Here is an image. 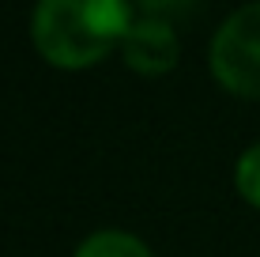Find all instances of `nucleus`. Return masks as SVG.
Returning a JSON list of instances; mask_svg holds the SVG:
<instances>
[{
    "instance_id": "1",
    "label": "nucleus",
    "mask_w": 260,
    "mask_h": 257,
    "mask_svg": "<svg viewBox=\"0 0 260 257\" xmlns=\"http://www.w3.org/2000/svg\"><path fill=\"white\" fill-rule=\"evenodd\" d=\"M132 12L121 0H42L30 15L34 49L57 68H91L128 34Z\"/></svg>"
},
{
    "instance_id": "2",
    "label": "nucleus",
    "mask_w": 260,
    "mask_h": 257,
    "mask_svg": "<svg viewBox=\"0 0 260 257\" xmlns=\"http://www.w3.org/2000/svg\"><path fill=\"white\" fill-rule=\"evenodd\" d=\"M211 72L226 91L260 99V4H245L215 31Z\"/></svg>"
},
{
    "instance_id": "3",
    "label": "nucleus",
    "mask_w": 260,
    "mask_h": 257,
    "mask_svg": "<svg viewBox=\"0 0 260 257\" xmlns=\"http://www.w3.org/2000/svg\"><path fill=\"white\" fill-rule=\"evenodd\" d=\"M121 53H124V65L132 72H143V76H158V72H170L177 65V34L174 26L162 23V19H132L128 34L121 42Z\"/></svg>"
},
{
    "instance_id": "4",
    "label": "nucleus",
    "mask_w": 260,
    "mask_h": 257,
    "mask_svg": "<svg viewBox=\"0 0 260 257\" xmlns=\"http://www.w3.org/2000/svg\"><path fill=\"white\" fill-rule=\"evenodd\" d=\"M76 257H151V250L128 231H94L79 242Z\"/></svg>"
},
{
    "instance_id": "5",
    "label": "nucleus",
    "mask_w": 260,
    "mask_h": 257,
    "mask_svg": "<svg viewBox=\"0 0 260 257\" xmlns=\"http://www.w3.org/2000/svg\"><path fill=\"white\" fill-rule=\"evenodd\" d=\"M234 182H238V193L249 201L253 208H260V144L245 148L238 159V170H234Z\"/></svg>"
}]
</instances>
